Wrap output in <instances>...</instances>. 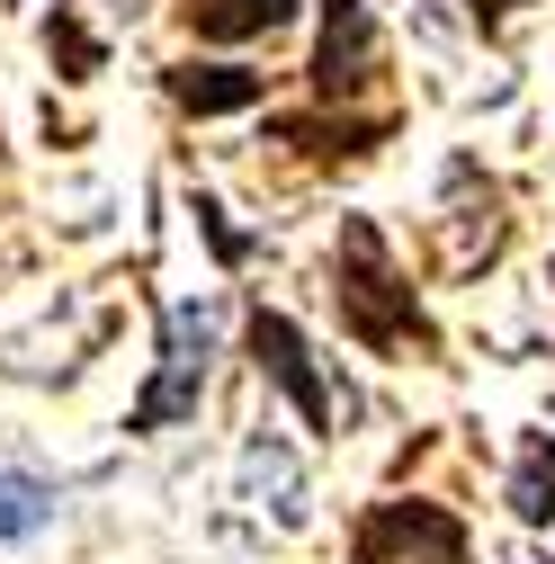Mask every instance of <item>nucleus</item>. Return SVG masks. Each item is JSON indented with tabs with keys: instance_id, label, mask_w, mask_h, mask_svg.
I'll use <instances>...</instances> for the list:
<instances>
[{
	"instance_id": "1",
	"label": "nucleus",
	"mask_w": 555,
	"mask_h": 564,
	"mask_svg": "<svg viewBox=\"0 0 555 564\" xmlns=\"http://www.w3.org/2000/svg\"><path fill=\"white\" fill-rule=\"evenodd\" d=\"M331 305H340V332H350L359 349H377V359H394V349H439L422 296H412V278L394 269V251H385V234H377L368 216H340Z\"/></svg>"
},
{
	"instance_id": "2",
	"label": "nucleus",
	"mask_w": 555,
	"mask_h": 564,
	"mask_svg": "<svg viewBox=\"0 0 555 564\" xmlns=\"http://www.w3.org/2000/svg\"><path fill=\"white\" fill-rule=\"evenodd\" d=\"M206 349H216V305H162V368H153V386L134 394V412H126V431L134 440H162V431H179V421H197V394H206Z\"/></svg>"
},
{
	"instance_id": "3",
	"label": "nucleus",
	"mask_w": 555,
	"mask_h": 564,
	"mask_svg": "<svg viewBox=\"0 0 555 564\" xmlns=\"http://www.w3.org/2000/svg\"><path fill=\"white\" fill-rule=\"evenodd\" d=\"M350 564H475V546H466V520L448 502H412L403 492V502H377L359 520Z\"/></svg>"
},
{
	"instance_id": "4",
	"label": "nucleus",
	"mask_w": 555,
	"mask_h": 564,
	"mask_svg": "<svg viewBox=\"0 0 555 564\" xmlns=\"http://www.w3.org/2000/svg\"><path fill=\"white\" fill-rule=\"evenodd\" d=\"M242 340H251V368L287 394L296 412H305V431L314 440H331V394H323V377H314V349H305V332L287 323V314H269V305H251V323H242Z\"/></svg>"
},
{
	"instance_id": "5",
	"label": "nucleus",
	"mask_w": 555,
	"mask_h": 564,
	"mask_svg": "<svg viewBox=\"0 0 555 564\" xmlns=\"http://www.w3.org/2000/svg\"><path fill=\"white\" fill-rule=\"evenodd\" d=\"M368 82H377V19H368V0H323V45L305 63V90L323 108H340Z\"/></svg>"
},
{
	"instance_id": "6",
	"label": "nucleus",
	"mask_w": 555,
	"mask_h": 564,
	"mask_svg": "<svg viewBox=\"0 0 555 564\" xmlns=\"http://www.w3.org/2000/svg\"><path fill=\"white\" fill-rule=\"evenodd\" d=\"M162 90L188 117H233V108H260L269 99V73H251V63H171Z\"/></svg>"
},
{
	"instance_id": "7",
	"label": "nucleus",
	"mask_w": 555,
	"mask_h": 564,
	"mask_svg": "<svg viewBox=\"0 0 555 564\" xmlns=\"http://www.w3.org/2000/svg\"><path fill=\"white\" fill-rule=\"evenodd\" d=\"M269 134H278V144H296L305 162L340 171V162H368L385 134H394V117H269Z\"/></svg>"
},
{
	"instance_id": "8",
	"label": "nucleus",
	"mask_w": 555,
	"mask_h": 564,
	"mask_svg": "<svg viewBox=\"0 0 555 564\" xmlns=\"http://www.w3.org/2000/svg\"><path fill=\"white\" fill-rule=\"evenodd\" d=\"M179 19H188L206 45H251V36L296 28V0H179Z\"/></svg>"
},
{
	"instance_id": "9",
	"label": "nucleus",
	"mask_w": 555,
	"mask_h": 564,
	"mask_svg": "<svg viewBox=\"0 0 555 564\" xmlns=\"http://www.w3.org/2000/svg\"><path fill=\"white\" fill-rule=\"evenodd\" d=\"M45 54H54V73H63V82H90L99 63H108V45L81 28L73 0H54V19H45Z\"/></svg>"
},
{
	"instance_id": "10",
	"label": "nucleus",
	"mask_w": 555,
	"mask_h": 564,
	"mask_svg": "<svg viewBox=\"0 0 555 564\" xmlns=\"http://www.w3.org/2000/svg\"><path fill=\"white\" fill-rule=\"evenodd\" d=\"M511 511H520L529 529H546V520H555V440H529V448H520V475H511Z\"/></svg>"
},
{
	"instance_id": "11",
	"label": "nucleus",
	"mask_w": 555,
	"mask_h": 564,
	"mask_svg": "<svg viewBox=\"0 0 555 564\" xmlns=\"http://www.w3.org/2000/svg\"><path fill=\"white\" fill-rule=\"evenodd\" d=\"M54 520V484L19 475V466H0V538H36Z\"/></svg>"
},
{
	"instance_id": "12",
	"label": "nucleus",
	"mask_w": 555,
	"mask_h": 564,
	"mask_svg": "<svg viewBox=\"0 0 555 564\" xmlns=\"http://www.w3.org/2000/svg\"><path fill=\"white\" fill-rule=\"evenodd\" d=\"M197 225H206V242H216V260H225V269H233V260L251 251V242H242V234L225 225V206H216V197H197Z\"/></svg>"
},
{
	"instance_id": "13",
	"label": "nucleus",
	"mask_w": 555,
	"mask_h": 564,
	"mask_svg": "<svg viewBox=\"0 0 555 564\" xmlns=\"http://www.w3.org/2000/svg\"><path fill=\"white\" fill-rule=\"evenodd\" d=\"M466 10H475V28H483V36H493L511 10H529V0H466Z\"/></svg>"
}]
</instances>
